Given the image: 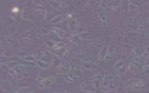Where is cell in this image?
Returning <instances> with one entry per match:
<instances>
[{
  "label": "cell",
  "mask_w": 149,
  "mask_h": 93,
  "mask_svg": "<svg viewBox=\"0 0 149 93\" xmlns=\"http://www.w3.org/2000/svg\"><path fill=\"white\" fill-rule=\"evenodd\" d=\"M108 48H109L108 44V42H107L105 45L101 49V50L98 55V59L100 60H105V57L107 54V52H108Z\"/></svg>",
  "instance_id": "13"
},
{
  "label": "cell",
  "mask_w": 149,
  "mask_h": 93,
  "mask_svg": "<svg viewBox=\"0 0 149 93\" xmlns=\"http://www.w3.org/2000/svg\"><path fill=\"white\" fill-rule=\"evenodd\" d=\"M19 40L21 44L29 45L33 42V36L30 32H26L20 36Z\"/></svg>",
  "instance_id": "3"
},
{
  "label": "cell",
  "mask_w": 149,
  "mask_h": 93,
  "mask_svg": "<svg viewBox=\"0 0 149 93\" xmlns=\"http://www.w3.org/2000/svg\"><path fill=\"white\" fill-rule=\"evenodd\" d=\"M49 3L53 8L57 10H62L67 6L65 2L61 1H50Z\"/></svg>",
  "instance_id": "11"
},
{
  "label": "cell",
  "mask_w": 149,
  "mask_h": 93,
  "mask_svg": "<svg viewBox=\"0 0 149 93\" xmlns=\"http://www.w3.org/2000/svg\"><path fill=\"white\" fill-rule=\"evenodd\" d=\"M118 87V83L116 79L110 74L105 75L101 87L106 91H111Z\"/></svg>",
  "instance_id": "1"
},
{
  "label": "cell",
  "mask_w": 149,
  "mask_h": 93,
  "mask_svg": "<svg viewBox=\"0 0 149 93\" xmlns=\"http://www.w3.org/2000/svg\"><path fill=\"white\" fill-rule=\"evenodd\" d=\"M79 59L80 62L83 63H90L93 60V57L88 53H82L79 55Z\"/></svg>",
  "instance_id": "12"
},
{
  "label": "cell",
  "mask_w": 149,
  "mask_h": 93,
  "mask_svg": "<svg viewBox=\"0 0 149 93\" xmlns=\"http://www.w3.org/2000/svg\"><path fill=\"white\" fill-rule=\"evenodd\" d=\"M144 81L140 79H132L127 80L126 83V85L132 89H137L144 85Z\"/></svg>",
  "instance_id": "4"
},
{
  "label": "cell",
  "mask_w": 149,
  "mask_h": 93,
  "mask_svg": "<svg viewBox=\"0 0 149 93\" xmlns=\"http://www.w3.org/2000/svg\"><path fill=\"white\" fill-rule=\"evenodd\" d=\"M116 55L117 52L116 49L114 48H109L105 60H106L107 61H111L113 59H115Z\"/></svg>",
  "instance_id": "9"
},
{
  "label": "cell",
  "mask_w": 149,
  "mask_h": 93,
  "mask_svg": "<svg viewBox=\"0 0 149 93\" xmlns=\"http://www.w3.org/2000/svg\"><path fill=\"white\" fill-rule=\"evenodd\" d=\"M129 8H130L131 9H133V10H129V12H130V14H132L133 15V16H137L139 15V13H140V9L139 8L136 6L134 4H130L129 5ZM130 9V8H129ZM132 9V10H133Z\"/></svg>",
  "instance_id": "15"
},
{
  "label": "cell",
  "mask_w": 149,
  "mask_h": 93,
  "mask_svg": "<svg viewBox=\"0 0 149 93\" xmlns=\"http://www.w3.org/2000/svg\"><path fill=\"white\" fill-rule=\"evenodd\" d=\"M80 88L82 91L87 92H93L95 90V87L91 81H86L81 83Z\"/></svg>",
  "instance_id": "5"
},
{
  "label": "cell",
  "mask_w": 149,
  "mask_h": 93,
  "mask_svg": "<svg viewBox=\"0 0 149 93\" xmlns=\"http://www.w3.org/2000/svg\"><path fill=\"white\" fill-rule=\"evenodd\" d=\"M35 87H26L14 90L12 93H33L35 90Z\"/></svg>",
  "instance_id": "10"
},
{
  "label": "cell",
  "mask_w": 149,
  "mask_h": 93,
  "mask_svg": "<svg viewBox=\"0 0 149 93\" xmlns=\"http://www.w3.org/2000/svg\"><path fill=\"white\" fill-rule=\"evenodd\" d=\"M143 9L145 10H146V11L149 12V3H147L143 4Z\"/></svg>",
  "instance_id": "17"
},
{
  "label": "cell",
  "mask_w": 149,
  "mask_h": 93,
  "mask_svg": "<svg viewBox=\"0 0 149 93\" xmlns=\"http://www.w3.org/2000/svg\"><path fill=\"white\" fill-rule=\"evenodd\" d=\"M105 74L104 75L102 74H97L93 77V84L94 85L95 87H101L102 81L105 76Z\"/></svg>",
  "instance_id": "8"
},
{
  "label": "cell",
  "mask_w": 149,
  "mask_h": 93,
  "mask_svg": "<svg viewBox=\"0 0 149 93\" xmlns=\"http://www.w3.org/2000/svg\"><path fill=\"white\" fill-rule=\"evenodd\" d=\"M115 93H126L124 90H123L122 88H117Z\"/></svg>",
  "instance_id": "18"
},
{
  "label": "cell",
  "mask_w": 149,
  "mask_h": 93,
  "mask_svg": "<svg viewBox=\"0 0 149 93\" xmlns=\"http://www.w3.org/2000/svg\"><path fill=\"white\" fill-rule=\"evenodd\" d=\"M113 69L118 72H123L125 71L126 70V68H125V66H124V62L122 60H120L119 61H118L114 67H113Z\"/></svg>",
  "instance_id": "14"
},
{
  "label": "cell",
  "mask_w": 149,
  "mask_h": 93,
  "mask_svg": "<svg viewBox=\"0 0 149 93\" xmlns=\"http://www.w3.org/2000/svg\"><path fill=\"white\" fill-rule=\"evenodd\" d=\"M71 69V66L68 64L58 65L55 69V71L59 74H66Z\"/></svg>",
  "instance_id": "7"
},
{
  "label": "cell",
  "mask_w": 149,
  "mask_h": 93,
  "mask_svg": "<svg viewBox=\"0 0 149 93\" xmlns=\"http://www.w3.org/2000/svg\"><path fill=\"white\" fill-rule=\"evenodd\" d=\"M46 93H71L68 90H49L46 92Z\"/></svg>",
  "instance_id": "16"
},
{
  "label": "cell",
  "mask_w": 149,
  "mask_h": 93,
  "mask_svg": "<svg viewBox=\"0 0 149 93\" xmlns=\"http://www.w3.org/2000/svg\"><path fill=\"white\" fill-rule=\"evenodd\" d=\"M55 82V78L54 77H48L41 81L40 84H39L40 88H47L53 85Z\"/></svg>",
  "instance_id": "6"
},
{
  "label": "cell",
  "mask_w": 149,
  "mask_h": 93,
  "mask_svg": "<svg viewBox=\"0 0 149 93\" xmlns=\"http://www.w3.org/2000/svg\"><path fill=\"white\" fill-rule=\"evenodd\" d=\"M97 15L98 19L102 23L107 24L109 19V12L102 6H100L98 9Z\"/></svg>",
  "instance_id": "2"
}]
</instances>
